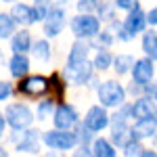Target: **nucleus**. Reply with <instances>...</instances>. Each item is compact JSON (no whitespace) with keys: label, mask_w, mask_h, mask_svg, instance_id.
Instances as JSON below:
<instances>
[{"label":"nucleus","mask_w":157,"mask_h":157,"mask_svg":"<svg viewBox=\"0 0 157 157\" xmlns=\"http://www.w3.org/2000/svg\"><path fill=\"white\" fill-rule=\"evenodd\" d=\"M126 88L117 82V80H105L103 84L97 88V98L98 105H103L105 109H117L126 103Z\"/></svg>","instance_id":"f257e3e1"},{"label":"nucleus","mask_w":157,"mask_h":157,"mask_svg":"<svg viewBox=\"0 0 157 157\" xmlns=\"http://www.w3.org/2000/svg\"><path fill=\"white\" fill-rule=\"evenodd\" d=\"M42 145L50 149V151H57V153H67V151H73L78 147V138H75V132L73 130H46L42 132Z\"/></svg>","instance_id":"f03ea898"},{"label":"nucleus","mask_w":157,"mask_h":157,"mask_svg":"<svg viewBox=\"0 0 157 157\" xmlns=\"http://www.w3.org/2000/svg\"><path fill=\"white\" fill-rule=\"evenodd\" d=\"M4 117H6V126L13 128L15 132H21L32 128L34 124V111L27 107L25 103H11L6 111H4Z\"/></svg>","instance_id":"7ed1b4c3"},{"label":"nucleus","mask_w":157,"mask_h":157,"mask_svg":"<svg viewBox=\"0 0 157 157\" xmlns=\"http://www.w3.org/2000/svg\"><path fill=\"white\" fill-rule=\"evenodd\" d=\"M17 136H11V143L15 145L17 153H25V155H40L42 153V132L38 130H21L15 132Z\"/></svg>","instance_id":"20e7f679"},{"label":"nucleus","mask_w":157,"mask_h":157,"mask_svg":"<svg viewBox=\"0 0 157 157\" xmlns=\"http://www.w3.org/2000/svg\"><path fill=\"white\" fill-rule=\"evenodd\" d=\"M50 90V80L46 75H25L17 86V92L25 98H42Z\"/></svg>","instance_id":"39448f33"},{"label":"nucleus","mask_w":157,"mask_h":157,"mask_svg":"<svg viewBox=\"0 0 157 157\" xmlns=\"http://www.w3.org/2000/svg\"><path fill=\"white\" fill-rule=\"evenodd\" d=\"M71 32L75 34L78 40H92L101 32V19L97 15H75L71 19Z\"/></svg>","instance_id":"423d86ee"},{"label":"nucleus","mask_w":157,"mask_h":157,"mask_svg":"<svg viewBox=\"0 0 157 157\" xmlns=\"http://www.w3.org/2000/svg\"><path fill=\"white\" fill-rule=\"evenodd\" d=\"M80 124V115L73 105L69 103H59L55 107V113H52V126L57 130H73L75 126Z\"/></svg>","instance_id":"0eeeda50"},{"label":"nucleus","mask_w":157,"mask_h":157,"mask_svg":"<svg viewBox=\"0 0 157 157\" xmlns=\"http://www.w3.org/2000/svg\"><path fill=\"white\" fill-rule=\"evenodd\" d=\"M67 13H65V4H61V2H57V4H52L50 6V13L48 17L44 19V36L46 38H57L63 32V27H65V23H67Z\"/></svg>","instance_id":"6e6552de"},{"label":"nucleus","mask_w":157,"mask_h":157,"mask_svg":"<svg viewBox=\"0 0 157 157\" xmlns=\"http://www.w3.org/2000/svg\"><path fill=\"white\" fill-rule=\"evenodd\" d=\"M84 124L86 128L90 130V132H103V130H107L109 124H111V115L107 113V109L103 107V105H92V107L86 111L84 115Z\"/></svg>","instance_id":"1a4fd4ad"},{"label":"nucleus","mask_w":157,"mask_h":157,"mask_svg":"<svg viewBox=\"0 0 157 157\" xmlns=\"http://www.w3.org/2000/svg\"><path fill=\"white\" fill-rule=\"evenodd\" d=\"M132 82L134 84H140V86H147L153 82V75H155V65H153V61L149 59V57H143V59H136L132 65Z\"/></svg>","instance_id":"9d476101"},{"label":"nucleus","mask_w":157,"mask_h":157,"mask_svg":"<svg viewBox=\"0 0 157 157\" xmlns=\"http://www.w3.org/2000/svg\"><path fill=\"white\" fill-rule=\"evenodd\" d=\"M121 25H124V29L130 34V38H136L138 34H143L147 29V13L143 11V9H134V11L128 13V17L121 21Z\"/></svg>","instance_id":"9b49d317"},{"label":"nucleus","mask_w":157,"mask_h":157,"mask_svg":"<svg viewBox=\"0 0 157 157\" xmlns=\"http://www.w3.org/2000/svg\"><path fill=\"white\" fill-rule=\"evenodd\" d=\"M130 130H132V136L136 140H151L153 136L157 134V120L155 115L153 117H145V120H136L130 126Z\"/></svg>","instance_id":"f8f14e48"},{"label":"nucleus","mask_w":157,"mask_h":157,"mask_svg":"<svg viewBox=\"0 0 157 157\" xmlns=\"http://www.w3.org/2000/svg\"><path fill=\"white\" fill-rule=\"evenodd\" d=\"M88 50H90V44L86 40H75L71 50H69V55H67V67L65 69H73V67L86 63L88 61Z\"/></svg>","instance_id":"ddd939ff"},{"label":"nucleus","mask_w":157,"mask_h":157,"mask_svg":"<svg viewBox=\"0 0 157 157\" xmlns=\"http://www.w3.org/2000/svg\"><path fill=\"white\" fill-rule=\"evenodd\" d=\"M130 111H132V120H145V117H153L155 115V103L149 97H138L130 103Z\"/></svg>","instance_id":"4468645a"},{"label":"nucleus","mask_w":157,"mask_h":157,"mask_svg":"<svg viewBox=\"0 0 157 157\" xmlns=\"http://www.w3.org/2000/svg\"><path fill=\"white\" fill-rule=\"evenodd\" d=\"M92 71H94L92 63L86 61V63L78 65V67H73V69H65V78L71 80L75 86H84V84H88V82L92 80Z\"/></svg>","instance_id":"2eb2a0df"},{"label":"nucleus","mask_w":157,"mask_h":157,"mask_svg":"<svg viewBox=\"0 0 157 157\" xmlns=\"http://www.w3.org/2000/svg\"><path fill=\"white\" fill-rule=\"evenodd\" d=\"M9 71L17 80L25 78L29 73V59H27V55H23V52H13V57L9 59Z\"/></svg>","instance_id":"dca6fc26"},{"label":"nucleus","mask_w":157,"mask_h":157,"mask_svg":"<svg viewBox=\"0 0 157 157\" xmlns=\"http://www.w3.org/2000/svg\"><path fill=\"white\" fill-rule=\"evenodd\" d=\"M90 151L92 157H117V149L113 147V143L103 136H94V140L90 143Z\"/></svg>","instance_id":"f3484780"},{"label":"nucleus","mask_w":157,"mask_h":157,"mask_svg":"<svg viewBox=\"0 0 157 157\" xmlns=\"http://www.w3.org/2000/svg\"><path fill=\"white\" fill-rule=\"evenodd\" d=\"M132 130H130V126H111V136H109V140L113 143L115 149H124V147L128 145L130 140H132Z\"/></svg>","instance_id":"a211bd4d"},{"label":"nucleus","mask_w":157,"mask_h":157,"mask_svg":"<svg viewBox=\"0 0 157 157\" xmlns=\"http://www.w3.org/2000/svg\"><path fill=\"white\" fill-rule=\"evenodd\" d=\"M11 50L13 52H29L32 50V34L27 29H19L15 32L11 38Z\"/></svg>","instance_id":"6ab92c4d"},{"label":"nucleus","mask_w":157,"mask_h":157,"mask_svg":"<svg viewBox=\"0 0 157 157\" xmlns=\"http://www.w3.org/2000/svg\"><path fill=\"white\" fill-rule=\"evenodd\" d=\"M50 80V101H55V103H61V101H65V92H67V80H63L61 78V73H52L48 78Z\"/></svg>","instance_id":"aec40b11"},{"label":"nucleus","mask_w":157,"mask_h":157,"mask_svg":"<svg viewBox=\"0 0 157 157\" xmlns=\"http://www.w3.org/2000/svg\"><path fill=\"white\" fill-rule=\"evenodd\" d=\"M143 52L145 57H149L151 61H157V32L155 29H145L143 32Z\"/></svg>","instance_id":"412c9836"},{"label":"nucleus","mask_w":157,"mask_h":157,"mask_svg":"<svg viewBox=\"0 0 157 157\" xmlns=\"http://www.w3.org/2000/svg\"><path fill=\"white\" fill-rule=\"evenodd\" d=\"M11 17L15 19V23H19V25H32L34 23V19H32V6L29 4H23V2L13 4Z\"/></svg>","instance_id":"4be33fe9"},{"label":"nucleus","mask_w":157,"mask_h":157,"mask_svg":"<svg viewBox=\"0 0 157 157\" xmlns=\"http://www.w3.org/2000/svg\"><path fill=\"white\" fill-rule=\"evenodd\" d=\"M32 55H34V59L40 61V63H46L50 61V55H52V48H50V42L48 40H36V42H32V50H29Z\"/></svg>","instance_id":"5701e85b"},{"label":"nucleus","mask_w":157,"mask_h":157,"mask_svg":"<svg viewBox=\"0 0 157 157\" xmlns=\"http://www.w3.org/2000/svg\"><path fill=\"white\" fill-rule=\"evenodd\" d=\"M111 65H113V55H111L107 48H98L97 55H94V59H92V67H94L97 71H107Z\"/></svg>","instance_id":"b1692460"},{"label":"nucleus","mask_w":157,"mask_h":157,"mask_svg":"<svg viewBox=\"0 0 157 157\" xmlns=\"http://www.w3.org/2000/svg\"><path fill=\"white\" fill-rule=\"evenodd\" d=\"M134 61H136V59H134L132 55H126V52H124V55L113 57V65H111V67L115 69V73H117V75H126V73L132 69Z\"/></svg>","instance_id":"393cba45"},{"label":"nucleus","mask_w":157,"mask_h":157,"mask_svg":"<svg viewBox=\"0 0 157 157\" xmlns=\"http://www.w3.org/2000/svg\"><path fill=\"white\" fill-rule=\"evenodd\" d=\"M15 27H17V23L11 17V13H0V40L13 38V34L17 32Z\"/></svg>","instance_id":"a878e982"},{"label":"nucleus","mask_w":157,"mask_h":157,"mask_svg":"<svg viewBox=\"0 0 157 157\" xmlns=\"http://www.w3.org/2000/svg\"><path fill=\"white\" fill-rule=\"evenodd\" d=\"M145 151H147L145 143H143V140L132 138L128 145L121 149V155H124V157H143V155H145Z\"/></svg>","instance_id":"bb28decb"},{"label":"nucleus","mask_w":157,"mask_h":157,"mask_svg":"<svg viewBox=\"0 0 157 157\" xmlns=\"http://www.w3.org/2000/svg\"><path fill=\"white\" fill-rule=\"evenodd\" d=\"M115 4L113 2H107V0H101V4H98L97 9V17L101 19V21H107V23H111L113 19H115Z\"/></svg>","instance_id":"cd10ccee"},{"label":"nucleus","mask_w":157,"mask_h":157,"mask_svg":"<svg viewBox=\"0 0 157 157\" xmlns=\"http://www.w3.org/2000/svg\"><path fill=\"white\" fill-rule=\"evenodd\" d=\"M73 132H75V138H78V145L90 147V143L94 140V132H90V130L86 128L82 121H80V124H78L75 128H73Z\"/></svg>","instance_id":"c85d7f7f"},{"label":"nucleus","mask_w":157,"mask_h":157,"mask_svg":"<svg viewBox=\"0 0 157 157\" xmlns=\"http://www.w3.org/2000/svg\"><path fill=\"white\" fill-rule=\"evenodd\" d=\"M52 113H55V101H50V98L42 101V103L38 105V109H36V117H38L40 121L48 120Z\"/></svg>","instance_id":"c756f323"},{"label":"nucleus","mask_w":157,"mask_h":157,"mask_svg":"<svg viewBox=\"0 0 157 157\" xmlns=\"http://www.w3.org/2000/svg\"><path fill=\"white\" fill-rule=\"evenodd\" d=\"M98 4H101V0H78V11L84 13V15H92V13H97Z\"/></svg>","instance_id":"7c9ffc66"},{"label":"nucleus","mask_w":157,"mask_h":157,"mask_svg":"<svg viewBox=\"0 0 157 157\" xmlns=\"http://www.w3.org/2000/svg\"><path fill=\"white\" fill-rule=\"evenodd\" d=\"M97 40H98V48H109L113 42H115V34L111 32V29H101L97 34Z\"/></svg>","instance_id":"2f4dec72"},{"label":"nucleus","mask_w":157,"mask_h":157,"mask_svg":"<svg viewBox=\"0 0 157 157\" xmlns=\"http://www.w3.org/2000/svg\"><path fill=\"white\" fill-rule=\"evenodd\" d=\"M113 4L121 9V11H134V9H140V2L138 0H113Z\"/></svg>","instance_id":"473e14b6"},{"label":"nucleus","mask_w":157,"mask_h":157,"mask_svg":"<svg viewBox=\"0 0 157 157\" xmlns=\"http://www.w3.org/2000/svg\"><path fill=\"white\" fill-rule=\"evenodd\" d=\"M13 94V86L6 80H0V101H6Z\"/></svg>","instance_id":"72a5a7b5"},{"label":"nucleus","mask_w":157,"mask_h":157,"mask_svg":"<svg viewBox=\"0 0 157 157\" xmlns=\"http://www.w3.org/2000/svg\"><path fill=\"white\" fill-rule=\"evenodd\" d=\"M71 157H92V151H90V147L78 145V147L71 151Z\"/></svg>","instance_id":"f704fd0d"},{"label":"nucleus","mask_w":157,"mask_h":157,"mask_svg":"<svg viewBox=\"0 0 157 157\" xmlns=\"http://www.w3.org/2000/svg\"><path fill=\"white\" fill-rule=\"evenodd\" d=\"M145 97H149L153 103H157V82H151V84L145 86Z\"/></svg>","instance_id":"c9c22d12"},{"label":"nucleus","mask_w":157,"mask_h":157,"mask_svg":"<svg viewBox=\"0 0 157 157\" xmlns=\"http://www.w3.org/2000/svg\"><path fill=\"white\" fill-rule=\"evenodd\" d=\"M147 23L151 27H157V6H153L151 11L147 13Z\"/></svg>","instance_id":"e433bc0d"},{"label":"nucleus","mask_w":157,"mask_h":157,"mask_svg":"<svg viewBox=\"0 0 157 157\" xmlns=\"http://www.w3.org/2000/svg\"><path fill=\"white\" fill-rule=\"evenodd\" d=\"M6 132V117H4V113H0V138L4 136Z\"/></svg>","instance_id":"4c0bfd02"},{"label":"nucleus","mask_w":157,"mask_h":157,"mask_svg":"<svg viewBox=\"0 0 157 157\" xmlns=\"http://www.w3.org/2000/svg\"><path fill=\"white\" fill-rule=\"evenodd\" d=\"M0 157H11V153H9V149L4 145H0Z\"/></svg>","instance_id":"58836bf2"},{"label":"nucleus","mask_w":157,"mask_h":157,"mask_svg":"<svg viewBox=\"0 0 157 157\" xmlns=\"http://www.w3.org/2000/svg\"><path fill=\"white\" fill-rule=\"evenodd\" d=\"M143 157H157V151H155V149H147Z\"/></svg>","instance_id":"ea45409f"},{"label":"nucleus","mask_w":157,"mask_h":157,"mask_svg":"<svg viewBox=\"0 0 157 157\" xmlns=\"http://www.w3.org/2000/svg\"><path fill=\"white\" fill-rule=\"evenodd\" d=\"M36 4H44V6H52V0H36Z\"/></svg>","instance_id":"a19ab883"},{"label":"nucleus","mask_w":157,"mask_h":157,"mask_svg":"<svg viewBox=\"0 0 157 157\" xmlns=\"http://www.w3.org/2000/svg\"><path fill=\"white\" fill-rule=\"evenodd\" d=\"M151 143H153V149H155V151H157V134H155V136H153V138H151Z\"/></svg>","instance_id":"79ce46f5"},{"label":"nucleus","mask_w":157,"mask_h":157,"mask_svg":"<svg viewBox=\"0 0 157 157\" xmlns=\"http://www.w3.org/2000/svg\"><path fill=\"white\" fill-rule=\"evenodd\" d=\"M2 61H4V55H2V50H0V63H2Z\"/></svg>","instance_id":"37998d69"},{"label":"nucleus","mask_w":157,"mask_h":157,"mask_svg":"<svg viewBox=\"0 0 157 157\" xmlns=\"http://www.w3.org/2000/svg\"><path fill=\"white\" fill-rule=\"evenodd\" d=\"M2 2H9V4H11V2H17V0H2Z\"/></svg>","instance_id":"c03bdc74"},{"label":"nucleus","mask_w":157,"mask_h":157,"mask_svg":"<svg viewBox=\"0 0 157 157\" xmlns=\"http://www.w3.org/2000/svg\"><path fill=\"white\" fill-rule=\"evenodd\" d=\"M155 120H157V107H155Z\"/></svg>","instance_id":"a18cd8bd"}]
</instances>
